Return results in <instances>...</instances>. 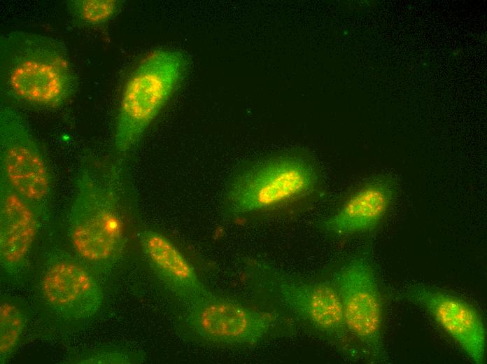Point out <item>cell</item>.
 <instances>
[{
	"instance_id": "obj_8",
	"label": "cell",
	"mask_w": 487,
	"mask_h": 364,
	"mask_svg": "<svg viewBox=\"0 0 487 364\" xmlns=\"http://www.w3.org/2000/svg\"><path fill=\"white\" fill-rule=\"evenodd\" d=\"M0 155L3 176L29 203L45 199L50 175L43 153L22 116L12 107L0 110Z\"/></svg>"
},
{
	"instance_id": "obj_14",
	"label": "cell",
	"mask_w": 487,
	"mask_h": 364,
	"mask_svg": "<svg viewBox=\"0 0 487 364\" xmlns=\"http://www.w3.org/2000/svg\"><path fill=\"white\" fill-rule=\"evenodd\" d=\"M122 3L116 0H74L69 8L81 22L90 25L104 24L118 13Z\"/></svg>"
},
{
	"instance_id": "obj_9",
	"label": "cell",
	"mask_w": 487,
	"mask_h": 364,
	"mask_svg": "<svg viewBox=\"0 0 487 364\" xmlns=\"http://www.w3.org/2000/svg\"><path fill=\"white\" fill-rule=\"evenodd\" d=\"M404 295L428 312L473 363H485L486 330L474 307L453 295L423 285L411 286Z\"/></svg>"
},
{
	"instance_id": "obj_7",
	"label": "cell",
	"mask_w": 487,
	"mask_h": 364,
	"mask_svg": "<svg viewBox=\"0 0 487 364\" xmlns=\"http://www.w3.org/2000/svg\"><path fill=\"white\" fill-rule=\"evenodd\" d=\"M332 283L341 304L349 334L375 360L383 356V301L376 276L364 253L348 259L335 273Z\"/></svg>"
},
{
	"instance_id": "obj_13",
	"label": "cell",
	"mask_w": 487,
	"mask_h": 364,
	"mask_svg": "<svg viewBox=\"0 0 487 364\" xmlns=\"http://www.w3.org/2000/svg\"><path fill=\"white\" fill-rule=\"evenodd\" d=\"M142 244L158 276L178 299L187 303L209 293L184 255L164 235L148 231Z\"/></svg>"
},
{
	"instance_id": "obj_3",
	"label": "cell",
	"mask_w": 487,
	"mask_h": 364,
	"mask_svg": "<svg viewBox=\"0 0 487 364\" xmlns=\"http://www.w3.org/2000/svg\"><path fill=\"white\" fill-rule=\"evenodd\" d=\"M185 55L177 50H155L145 56L122 91L115 122L114 144L125 154L179 88L187 70Z\"/></svg>"
},
{
	"instance_id": "obj_10",
	"label": "cell",
	"mask_w": 487,
	"mask_h": 364,
	"mask_svg": "<svg viewBox=\"0 0 487 364\" xmlns=\"http://www.w3.org/2000/svg\"><path fill=\"white\" fill-rule=\"evenodd\" d=\"M398 193L395 179L379 174L360 184L340 208L321 220L319 228L336 237H349L374 230L382 222Z\"/></svg>"
},
{
	"instance_id": "obj_12",
	"label": "cell",
	"mask_w": 487,
	"mask_h": 364,
	"mask_svg": "<svg viewBox=\"0 0 487 364\" xmlns=\"http://www.w3.org/2000/svg\"><path fill=\"white\" fill-rule=\"evenodd\" d=\"M36 232V218L30 203L2 176L0 200V253L6 265L19 264Z\"/></svg>"
},
{
	"instance_id": "obj_1",
	"label": "cell",
	"mask_w": 487,
	"mask_h": 364,
	"mask_svg": "<svg viewBox=\"0 0 487 364\" xmlns=\"http://www.w3.org/2000/svg\"><path fill=\"white\" fill-rule=\"evenodd\" d=\"M125 184L122 166L90 160L78 172L70 214V234L77 252L90 261H111L125 243Z\"/></svg>"
},
{
	"instance_id": "obj_4",
	"label": "cell",
	"mask_w": 487,
	"mask_h": 364,
	"mask_svg": "<svg viewBox=\"0 0 487 364\" xmlns=\"http://www.w3.org/2000/svg\"><path fill=\"white\" fill-rule=\"evenodd\" d=\"M320 172L307 158L282 155L255 162L232 178L225 209L234 216L266 210L309 197L320 187Z\"/></svg>"
},
{
	"instance_id": "obj_2",
	"label": "cell",
	"mask_w": 487,
	"mask_h": 364,
	"mask_svg": "<svg viewBox=\"0 0 487 364\" xmlns=\"http://www.w3.org/2000/svg\"><path fill=\"white\" fill-rule=\"evenodd\" d=\"M1 89L10 101L36 108L63 105L74 88L63 45L47 35L15 31L0 39Z\"/></svg>"
},
{
	"instance_id": "obj_5",
	"label": "cell",
	"mask_w": 487,
	"mask_h": 364,
	"mask_svg": "<svg viewBox=\"0 0 487 364\" xmlns=\"http://www.w3.org/2000/svg\"><path fill=\"white\" fill-rule=\"evenodd\" d=\"M257 272L260 283L275 303L303 326L334 344H347L349 332L332 282L306 279L267 265Z\"/></svg>"
},
{
	"instance_id": "obj_6",
	"label": "cell",
	"mask_w": 487,
	"mask_h": 364,
	"mask_svg": "<svg viewBox=\"0 0 487 364\" xmlns=\"http://www.w3.org/2000/svg\"><path fill=\"white\" fill-rule=\"evenodd\" d=\"M184 318L199 337L230 346L254 344L286 326L280 314L256 310L211 293L185 303Z\"/></svg>"
},
{
	"instance_id": "obj_11",
	"label": "cell",
	"mask_w": 487,
	"mask_h": 364,
	"mask_svg": "<svg viewBox=\"0 0 487 364\" xmlns=\"http://www.w3.org/2000/svg\"><path fill=\"white\" fill-rule=\"evenodd\" d=\"M43 293L51 308L69 319H86L100 309L102 293L96 279L80 264L61 261L45 272Z\"/></svg>"
},
{
	"instance_id": "obj_15",
	"label": "cell",
	"mask_w": 487,
	"mask_h": 364,
	"mask_svg": "<svg viewBox=\"0 0 487 364\" xmlns=\"http://www.w3.org/2000/svg\"><path fill=\"white\" fill-rule=\"evenodd\" d=\"M23 327L22 315L14 304L3 302L0 307V352L5 354L17 343Z\"/></svg>"
}]
</instances>
